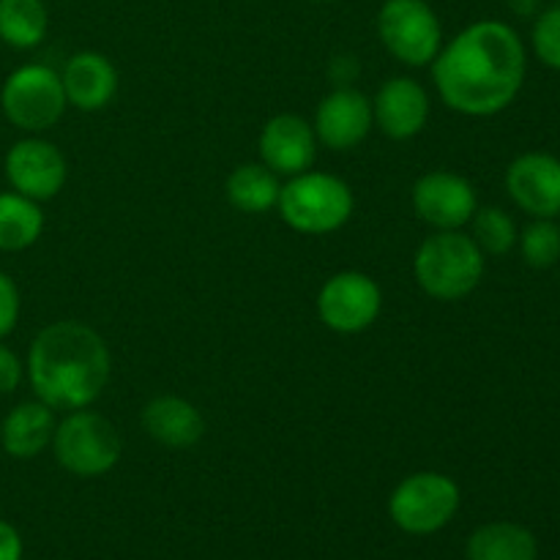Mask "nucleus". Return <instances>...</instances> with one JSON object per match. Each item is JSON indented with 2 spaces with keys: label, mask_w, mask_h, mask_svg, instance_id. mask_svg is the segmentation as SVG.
Listing matches in <instances>:
<instances>
[{
  "label": "nucleus",
  "mask_w": 560,
  "mask_h": 560,
  "mask_svg": "<svg viewBox=\"0 0 560 560\" xmlns=\"http://www.w3.org/2000/svg\"><path fill=\"white\" fill-rule=\"evenodd\" d=\"M432 82L448 109L490 118L517 98L525 82V47L506 22L481 20L459 31L432 60Z\"/></svg>",
  "instance_id": "obj_1"
},
{
  "label": "nucleus",
  "mask_w": 560,
  "mask_h": 560,
  "mask_svg": "<svg viewBox=\"0 0 560 560\" xmlns=\"http://www.w3.org/2000/svg\"><path fill=\"white\" fill-rule=\"evenodd\" d=\"M36 399L52 410L91 408L113 375V355L96 328L80 320H58L36 334L25 361Z\"/></svg>",
  "instance_id": "obj_2"
},
{
  "label": "nucleus",
  "mask_w": 560,
  "mask_h": 560,
  "mask_svg": "<svg viewBox=\"0 0 560 560\" xmlns=\"http://www.w3.org/2000/svg\"><path fill=\"white\" fill-rule=\"evenodd\" d=\"M413 277L430 299L463 301L485 277V252L459 230H435L416 249Z\"/></svg>",
  "instance_id": "obj_3"
},
{
  "label": "nucleus",
  "mask_w": 560,
  "mask_h": 560,
  "mask_svg": "<svg viewBox=\"0 0 560 560\" xmlns=\"http://www.w3.org/2000/svg\"><path fill=\"white\" fill-rule=\"evenodd\" d=\"M279 217L301 235H328L350 222L355 208L353 189L342 178L320 170L293 175L279 189Z\"/></svg>",
  "instance_id": "obj_4"
},
{
  "label": "nucleus",
  "mask_w": 560,
  "mask_h": 560,
  "mask_svg": "<svg viewBox=\"0 0 560 560\" xmlns=\"http://www.w3.org/2000/svg\"><path fill=\"white\" fill-rule=\"evenodd\" d=\"M52 454L60 468L80 479L109 474L124 454L118 430L109 419L93 410H69L52 435Z\"/></svg>",
  "instance_id": "obj_5"
},
{
  "label": "nucleus",
  "mask_w": 560,
  "mask_h": 560,
  "mask_svg": "<svg viewBox=\"0 0 560 560\" xmlns=\"http://www.w3.org/2000/svg\"><path fill=\"white\" fill-rule=\"evenodd\" d=\"M66 91L63 80L52 66L25 63L5 77L0 88V109L5 120L27 135L47 131L63 118Z\"/></svg>",
  "instance_id": "obj_6"
},
{
  "label": "nucleus",
  "mask_w": 560,
  "mask_h": 560,
  "mask_svg": "<svg viewBox=\"0 0 560 560\" xmlns=\"http://www.w3.org/2000/svg\"><path fill=\"white\" fill-rule=\"evenodd\" d=\"M459 512V487L435 470L410 474L388 498V517L410 536H432L446 528Z\"/></svg>",
  "instance_id": "obj_7"
},
{
  "label": "nucleus",
  "mask_w": 560,
  "mask_h": 560,
  "mask_svg": "<svg viewBox=\"0 0 560 560\" xmlns=\"http://www.w3.org/2000/svg\"><path fill=\"white\" fill-rule=\"evenodd\" d=\"M381 44L405 66H430L443 47V25L427 0H386L377 11Z\"/></svg>",
  "instance_id": "obj_8"
},
{
  "label": "nucleus",
  "mask_w": 560,
  "mask_h": 560,
  "mask_svg": "<svg viewBox=\"0 0 560 560\" xmlns=\"http://www.w3.org/2000/svg\"><path fill=\"white\" fill-rule=\"evenodd\" d=\"M383 290L370 273L339 271L317 293V317L334 334H361L381 317Z\"/></svg>",
  "instance_id": "obj_9"
},
{
  "label": "nucleus",
  "mask_w": 560,
  "mask_h": 560,
  "mask_svg": "<svg viewBox=\"0 0 560 560\" xmlns=\"http://www.w3.org/2000/svg\"><path fill=\"white\" fill-rule=\"evenodd\" d=\"M5 180L11 191L31 197L36 202H47L60 195L69 178V164L58 145L42 137L16 140L5 153Z\"/></svg>",
  "instance_id": "obj_10"
},
{
  "label": "nucleus",
  "mask_w": 560,
  "mask_h": 560,
  "mask_svg": "<svg viewBox=\"0 0 560 560\" xmlns=\"http://www.w3.org/2000/svg\"><path fill=\"white\" fill-rule=\"evenodd\" d=\"M413 211L432 230H459L474 219L476 189L468 178L452 170H430L421 175L410 191Z\"/></svg>",
  "instance_id": "obj_11"
},
{
  "label": "nucleus",
  "mask_w": 560,
  "mask_h": 560,
  "mask_svg": "<svg viewBox=\"0 0 560 560\" xmlns=\"http://www.w3.org/2000/svg\"><path fill=\"white\" fill-rule=\"evenodd\" d=\"M375 118H372V98L355 88L342 85L328 93L315 109L317 142L331 151H353L370 137Z\"/></svg>",
  "instance_id": "obj_12"
},
{
  "label": "nucleus",
  "mask_w": 560,
  "mask_h": 560,
  "mask_svg": "<svg viewBox=\"0 0 560 560\" xmlns=\"http://www.w3.org/2000/svg\"><path fill=\"white\" fill-rule=\"evenodd\" d=\"M260 162L279 178H293V175L312 170L317 159V135L306 118L295 113L273 115L260 131Z\"/></svg>",
  "instance_id": "obj_13"
},
{
  "label": "nucleus",
  "mask_w": 560,
  "mask_h": 560,
  "mask_svg": "<svg viewBox=\"0 0 560 560\" xmlns=\"http://www.w3.org/2000/svg\"><path fill=\"white\" fill-rule=\"evenodd\" d=\"M372 118L388 140H413L430 124V93L413 77H394L372 98Z\"/></svg>",
  "instance_id": "obj_14"
},
{
  "label": "nucleus",
  "mask_w": 560,
  "mask_h": 560,
  "mask_svg": "<svg viewBox=\"0 0 560 560\" xmlns=\"http://www.w3.org/2000/svg\"><path fill=\"white\" fill-rule=\"evenodd\" d=\"M506 189L525 213L552 219L560 213V159L550 153H523L506 173Z\"/></svg>",
  "instance_id": "obj_15"
},
{
  "label": "nucleus",
  "mask_w": 560,
  "mask_h": 560,
  "mask_svg": "<svg viewBox=\"0 0 560 560\" xmlns=\"http://www.w3.org/2000/svg\"><path fill=\"white\" fill-rule=\"evenodd\" d=\"M66 102L82 113H98L107 107L118 93V71L113 60L102 52H77L63 66Z\"/></svg>",
  "instance_id": "obj_16"
},
{
  "label": "nucleus",
  "mask_w": 560,
  "mask_h": 560,
  "mask_svg": "<svg viewBox=\"0 0 560 560\" xmlns=\"http://www.w3.org/2000/svg\"><path fill=\"white\" fill-rule=\"evenodd\" d=\"M140 424L159 446L178 448V452L197 446L206 435V419H202L200 410L189 399L173 397V394L153 397L142 408Z\"/></svg>",
  "instance_id": "obj_17"
},
{
  "label": "nucleus",
  "mask_w": 560,
  "mask_h": 560,
  "mask_svg": "<svg viewBox=\"0 0 560 560\" xmlns=\"http://www.w3.org/2000/svg\"><path fill=\"white\" fill-rule=\"evenodd\" d=\"M55 427H58L55 410L42 399L20 402L5 413L3 424H0V446L9 457L33 459L44 448L52 446Z\"/></svg>",
  "instance_id": "obj_18"
},
{
  "label": "nucleus",
  "mask_w": 560,
  "mask_h": 560,
  "mask_svg": "<svg viewBox=\"0 0 560 560\" xmlns=\"http://www.w3.org/2000/svg\"><path fill=\"white\" fill-rule=\"evenodd\" d=\"M539 545L528 528L517 523H490L470 534L465 560H536Z\"/></svg>",
  "instance_id": "obj_19"
},
{
  "label": "nucleus",
  "mask_w": 560,
  "mask_h": 560,
  "mask_svg": "<svg viewBox=\"0 0 560 560\" xmlns=\"http://www.w3.org/2000/svg\"><path fill=\"white\" fill-rule=\"evenodd\" d=\"M279 189H282L279 175L271 173L262 162L241 164L224 180V197H228L230 206L241 213H252V217L273 211L279 200Z\"/></svg>",
  "instance_id": "obj_20"
},
{
  "label": "nucleus",
  "mask_w": 560,
  "mask_h": 560,
  "mask_svg": "<svg viewBox=\"0 0 560 560\" xmlns=\"http://www.w3.org/2000/svg\"><path fill=\"white\" fill-rule=\"evenodd\" d=\"M42 202L16 191H0V252H25L42 238Z\"/></svg>",
  "instance_id": "obj_21"
},
{
  "label": "nucleus",
  "mask_w": 560,
  "mask_h": 560,
  "mask_svg": "<svg viewBox=\"0 0 560 560\" xmlns=\"http://www.w3.org/2000/svg\"><path fill=\"white\" fill-rule=\"evenodd\" d=\"M49 14L44 0H0V42L11 49H33L44 42Z\"/></svg>",
  "instance_id": "obj_22"
},
{
  "label": "nucleus",
  "mask_w": 560,
  "mask_h": 560,
  "mask_svg": "<svg viewBox=\"0 0 560 560\" xmlns=\"http://www.w3.org/2000/svg\"><path fill=\"white\" fill-rule=\"evenodd\" d=\"M470 224H474V235L470 238L476 241V246L485 255H509L520 238L514 219L506 211H501V208H476Z\"/></svg>",
  "instance_id": "obj_23"
},
{
  "label": "nucleus",
  "mask_w": 560,
  "mask_h": 560,
  "mask_svg": "<svg viewBox=\"0 0 560 560\" xmlns=\"http://www.w3.org/2000/svg\"><path fill=\"white\" fill-rule=\"evenodd\" d=\"M520 249L530 268H550L560 260V228L552 219H536L520 235Z\"/></svg>",
  "instance_id": "obj_24"
},
{
  "label": "nucleus",
  "mask_w": 560,
  "mask_h": 560,
  "mask_svg": "<svg viewBox=\"0 0 560 560\" xmlns=\"http://www.w3.org/2000/svg\"><path fill=\"white\" fill-rule=\"evenodd\" d=\"M530 42H534V52L539 55L541 63L560 71V3L536 16Z\"/></svg>",
  "instance_id": "obj_25"
},
{
  "label": "nucleus",
  "mask_w": 560,
  "mask_h": 560,
  "mask_svg": "<svg viewBox=\"0 0 560 560\" xmlns=\"http://www.w3.org/2000/svg\"><path fill=\"white\" fill-rule=\"evenodd\" d=\"M16 320H20V290L9 273L0 271V339L14 331Z\"/></svg>",
  "instance_id": "obj_26"
},
{
  "label": "nucleus",
  "mask_w": 560,
  "mask_h": 560,
  "mask_svg": "<svg viewBox=\"0 0 560 560\" xmlns=\"http://www.w3.org/2000/svg\"><path fill=\"white\" fill-rule=\"evenodd\" d=\"M22 377H25V364H22V359L9 348V345L0 342V397L14 394L16 388H20Z\"/></svg>",
  "instance_id": "obj_27"
},
{
  "label": "nucleus",
  "mask_w": 560,
  "mask_h": 560,
  "mask_svg": "<svg viewBox=\"0 0 560 560\" xmlns=\"http://www.w3.org/2000/svg\"><path fill=\"white\" fill-rule=\"evenodd\" d=\"M0 560H22L20 530L5 520H0Z\"/></svg>",
  "instance_id": "obj_28"
},
{
  "label": "nucleus",
  "mask_w": 560,
  "mask_h": 560,
  "mask_svg": "<svg viewBox=\"0 0 560 560\" xmlns=\"http://www.w3.org/2000/svg\"><path fill=\"white\" fill-rule=\"evenodd\" d=\"M509 9L517 16H530L539 11V0H509Z\"/></svg>",
  "instance_id": "obj_29"
},
{
  "label": "nucleus",
  "mask_w": 560,
  "mask_h": 560,
  "mask_svg": "<svg viewBox=\"0 0 560 560\" xmlns=\"http://www.w3.org/2000/svg\"><path fill=\"white\" fill-rule=\"evenodd\" d=\"M312 3H331V0H312Z\"/></svg>",
  "instance_id": "obj_30"
}]
</instances>
